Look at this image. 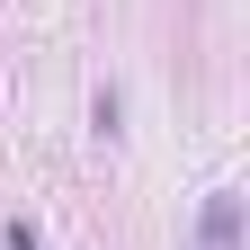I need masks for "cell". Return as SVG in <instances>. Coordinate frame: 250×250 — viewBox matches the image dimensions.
<instances>
[{
  "mask_svg": "<svg viewBox=\"0 0 250 250\" xmlns=\"http://www.w3.org/2000/svg\"><path fill=\"white\" fill-rule=\"evenodd\" d=\"M232 232H241V206L214 197V206H206V250H232Z\"/></svg>",
  "mask_w": 250,
  "mask_h": 250,
  "instance_id": "1",
  "label": "cell"
}]
</instances>
